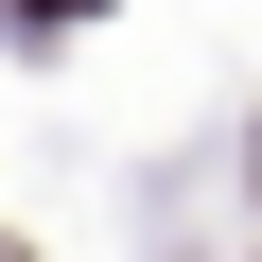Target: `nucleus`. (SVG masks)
<instances>
[{
  "label": "nucleus",
  "mask_w": 262,
  "mask_h": 262,
  "mask_svg": "<svg viewBox=\"0 0 262 262\" xmlns=\"http://www.w3.org/2000/svg\"><path fill=\"white\" fill-rule=\"evenodd\" d=\"M0 262H18V245H0Z\"/></svg>",
  "instance_id": "obj_1"
}]
</instances>
